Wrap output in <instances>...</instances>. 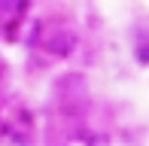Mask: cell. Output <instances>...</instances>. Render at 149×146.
Listing matches in <instances>:
<instances>
[{"label": "cell", "instance_id": "obj_2", "mask_svg": "<svg viewBox=\"0 0 149 146\" xmlns=\"http://www.w3.org/2000/svg\"><path fill=\"white\" fill-rule=\"evenodd\" d=\"M33 43L52 58H70L76 52V46H79V37L67 24H37Z\"/></svg>", "mask_w": 149, "mask_h": 146}, {"label": "cell", "instance_id": "obj_3", "mask_svg": "<svg viewBox=\"0 0 149 146\" xmlns=\"http://www.w3.org/2000/svg\"><path fill=\"white\" fill-rule=\"evenodd\" d=\"M131 46H134V61L140 67H149V18H140L131 28Z\"/></svg>", "mask_w": 149, "mask_h": 146}, {"label": "cell", "instance_id": "obj_1", "mask_svg": "<svg viewBox=\"0 0 149 146\" xmlns=\"http://www.w3.org/2000/svg\"><path fill=\"white\" fill-rule=\"evenodd\" d=\"M88 79L82 73H64L55 79V104L67 119H79L82 110L88 107Z\"/></svg>", "mask_w": 149, "mask_h": 146}, {"label": "cell", "instance_id": "obj_4", "mask_svg": "<svg viewBox=\"0 0 149 146\" xmlns=\"http://www.w3.org/2000/svg\"><path fill=\"white\" fill-rule=\"evenodd\" d=\"M85 146H113L107 134H85Z\"/></svg>", "mask_w": 149, "mask_h": 146}]
</instances>
